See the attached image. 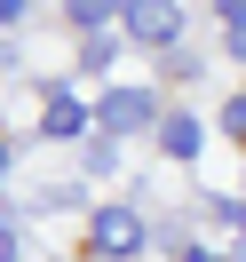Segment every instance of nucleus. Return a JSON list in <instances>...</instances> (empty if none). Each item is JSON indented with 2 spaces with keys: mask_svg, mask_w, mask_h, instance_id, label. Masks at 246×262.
Listing matches in <instances>:
<instances>
[{
  "mask_svg": "<svg viewBox=\"0 0 246 262\" xmlns=\"http://www.w3.org/2000/svg\"><path fill=\"white\" fill-rule=\"evenodd\" d=\"M119 24H127L135 40H151V48H167V40L183 32V8H159V0H127V8H119Z\"/></svg>",
  "mask_w": 246,
  "mask_h": 262,
  "instance_id": "2",
  "label": "nucleus"
},
{
  "mask_svg": "<svg viewBox=\"0 0 246 262\" xmlns=\"http://www.w3.org/2000/svg\"><path fill=\"white\" fill-rule=\"evenodd\" d=\"M0 262H16V238H8V223H0Z\"/></svg>",
  "mask_w": 246,
  "mask_h": 262,
  "instance_id": "9",
  "label": "nucleus"
},
{
  "mask_svg": "<svg viewBox=\"0 0 246 262\" xmlns=\"http://www.w3.org/2000/svg\"><path fill=\"white\" fill-rule=\"evenodd\" d=\"M159 143L175 151V159H191V151H198V119H191V112H175V119H159Z\"/></svg>",
  "mask_w": 246,
  "mask_h": 262,
  "instance_id": "5",
  "label": "nucleus"
},
{
  "mask_svg": "<svg viewBox=\"0 0 246 262\" xmlns=\"http://www.w3.org/2000/svg\"><path fill=\"white\" fill-rule=\"evenodd\" d=\"M119 8H103V0H80V8H72V24H87V32H96V24H111Z\"/></svg>",
  "mask_w": 246,
  "mask_h": 262,
  "instance_id": "7",
  "label": "nucleus"
},
{
  "mask_svg": "<svg viewBox=\"0 0 246 262\" xmlns=\"http://www.w3.org/2000/svg\"><path fill=\"white\" fill-rule=\"evenodd\" d=\"M222 32H230V56L246 64V8H222Z\"/></svg>",
  "mask_w": 246,
  "mask_h": 262,
  "instance_id": "6",
  "label": "nucleus"
},
{
  "mask_svg": "<svg viewBox=\"0 0 246 262\" xmlns=\"http://www.w3.org/2000/svg\"><path fill=\"white\" fill-rule=\"evenodd\" d=\"M0 175H8V143H0Z\"/></svg>",
  "mask_w": 246,
  "mask_h": 262,
  "instance_id": "11",
  "label": "nucleus"
},
{
  "mask_svg": "<svg viewBox=\"0 0 246 262\" xmlns=\"http://www.w3.org/2000/svg\"><path fill=\"white\" fill-rule=\"evenodd\" d=\"M222 127H230V135H246V96H238V103L222 112Z\"/></svg>",
  "mask_w": 246,
  "mask_h": 262,
  "instance_id": "8",
  "label": "nucleus"
},
{
  "mask_svg": "<svg viewBox=\"0 0 246 262\" xmlns=\"http://www.w3.org/2000/svg\"><path fill=\"white\" fill-rule=\"evenodd\" d=\"M96 246L103 254H135V246H143V214L135 207H103L96 214Z\"/></svg>",
  "mask_w": 246,
  "mask_h": 262,
  "instance_id": "3",
  "label": "nucleus"
},
{
  "mask_svg": "<svg viewBox=\"0 0 246 262\" xmlns=\"http://www.w3.org/2000/svg\"><path fill=\"white\" fill-rule=\"evenodd\" d=\"M40 127H48V135H80V127H87V103H72V96H56L48 112H40Z\"/></svg>",
  "mask_w": 246,
  "mask_h": 262,
  "instance_id": "4",
  "label": "nucleus"
},
{
  "mask_svg": "<svg viewBox=\"0 0 246 262\" xmlns=\"http://www.w3.org/2000/svg\"><path fill=\"white\" fill-rule=\"evenodd\" d=\"M183 262H214V254H198V246H183Z\"/></svg>",
  "mask_w": 246,
  "mask_h": 262,
  "instance_id": "10",
  "label": "nucleus"
},
{
  "mask_svg": "<svg viewBox=\"0 0 246 262\" xmlns=\"http://www.w3.org/2000/svg\"><path fill=\"white\" fill-rule=\"evenodd\" d=\"M96 119L111 135H127V127H151V119H159V103H151V88H111V96L96 103Z\"/></svg>",
  "mask_w": 246,
  "mask_h": 262,
  "instance_id": "1",
  "label": "nucleus"
}]
</instances>
